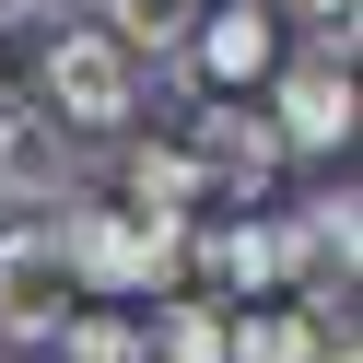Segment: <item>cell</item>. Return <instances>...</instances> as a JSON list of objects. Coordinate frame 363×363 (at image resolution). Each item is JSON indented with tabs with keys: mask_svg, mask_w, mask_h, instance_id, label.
Returning a JSON list of instances; mask_svg holds the SVG:
<instances>
[{
	"mask_svg": "<svg viewBox=\"0 0 363 363\" xmlns=\"http://www.w3.org/2000/svg\"><path fill=\"white\" fill-rule=\"evenodd\" d=\"M188 164L211 176V199H258L269 176H281V129H269V118H246V106H199Z\"/></svg>",
	"mask_w": 363,
	"mask_h": 363,
	"instance_id": "6",
	"label": "cell"
},
{
	"mask_svg": "<svg viewBox=\"0 0 363 363\" xmlns=\"http://www.w3.org/2000/svg\"><path fill=\"white\" fill-rule=\"evenodd\" d=\"M141 363H223V305H199V293L152 305V328H141Z\"/></svg>",
	"mask_w": 363,
	"mask_h": 363,
	"instance_id": "10",
	"label": "cell"
},
{
	"mask_svg": "<svg viewBox=\"0 0 363 363\" xmlns=\"http://www.w3.org/2000/svg\"><path fill=\"white\" fill-rule=\"evenodd\" d=\"M48 340H59V363H141V328H129V316H106V305H94V316L71 305Z\"/></svg>",
	"mask_w": 363,
	"mask_h": 363,
	"instance_id": "13",
	"label": "cell"
},
{
	"mask_svg": "<svg viewBox=\"0 0 363 363\" xmlns=\"http://www.w3.org/2000/svg\"><path fill=\"white\" fill-rule=\"evenodd\" d=\"M223 363H305V305H246V316H223Z\"/></svg>",
	"mask_w": 363,
	"mask_h": 363,
	"instance_id": "11",
	"label": "cell"
},
{
	"mask_svg": "<svg viewBox=\"0 0 363 363\" xmlns=\"http://www.w3.org/2000/svg\"><path fill=\"white\" fill-rule=\"evenodd\" d=\"M48 235H59V258H71L82 293H164L176 269H188L199 223H141V211H118V199H59Z\"/></svg>",
	"mask_w": 363,
	"mask_h": 363,
	"instance_id": "1",
	"label": "cell"
},
{
	"mask_svg": "<svg viewBox=\"0 0 363 363\" xmlns=\"http://www.w3.org/2000/svg\"><path fill=\"white\" fill-rule=\"evenodd\" d=\"M0 211H12V199H0Z\"/></svg>",
	"mask_w": 363,
	"mask_h": 363,
	"instance_id": "15",
	"label": "cell"
},
{
	"mask_svg": "<svg viewBox=\"0 0 363 363\" xmlns=\"http://www.w3.org/2000/svg\"><path fill=\"white\" fill-rule=\"evenodd\" d=\"M188 24H199V0H106V35L118 48H152V59L188 48Z\"/></svg>",
	"mask_w": 363,
	"mask_h": 363,
	"instance_id": "12",
	"label": "cell"
},
{
	"mask_svg": "<svg viewBox=\"0 0 363 363\" xmlns=\"http://www.w3.org/2000/svg\"><path fill=\"white\" fill-rule=\"evenodd\" d=\"M118 211H141V223H199V199H211V176H199L188 164V141H141V152H129V164H118Z\"/></svg>",
	"mask_w": 363,
	"mask_h": 363,
	"instance_id": "8",
	"label": "cell"
},
{
	"mask_svg": "<svg viewBox=\"0 0 363 363\" xmlns=\"http://www.w3.org/2000/svg\"><path fill=\"white\" fill-rule=\"evenodd\" d=\"M71 176H82V141L35 94H0V199H48V211H59Z\"/></svg>",
	"mask_w": 363,
	"mask_h": 363,
	"instance_id": "4",
	"label": "cell"
},
{
	"mask_svg": "<svg viewBox=\"0 0 363 363\" xmlns=\"http://www.w3.org/2000/svg\"><path fill=\"white\" fill-rule=\"evenodd\" d=\"M35 106H48L71 141H118L141 118V48H118L106 24H59L48 71H35Z\"/></svg>",
	"mask_w": 363,
	"mask_h": 363,
	"instance_id": "2",
	"label": "cell"
},
{
	"mask_svg": "<svg viewBox=\"0 0 363 363\" xmlns=\"http://www.w3.org/2000/svg\"><path fill=\"white\" fill-rule=\"evenodd\" d=\"M188 258H211V281H223V293H269V281H293L281 223H199Z\"/></svg>",
	"mask_w": 363,
	"mask_h": 363,
	"instance_id": "9",
	"label": "cell"
},
{
	"mask_svg": "<svg viewBox=\"0 0 363 363\" xmlns=\"http://www.w3.org/2000/svg\"><path fill=\"white\" fill-rule=\"evenodd\" d=\"M71 305H82V281L59 258V235L48 223H0V340H48Z\"/></svg>",
	"mask_w": 363,
	"mask_h": 363,
	"instance_id": "3",
	"label": "cell"
},
{
	"mask_svg": "<svg viewBox=\"0 0 363 363\" xmlns=\"http://www.w3.org/2000/svg\"><path fill=\"white\" fill-rule=\"evenodd\" d=\"M269 12H281V24H316V12H352V0H269Z\"/></svg>",
	"mask_w": 363,
	"mask_h": 363,
	"instance_id": "14",
	"label": "cell"
},
{
	"mask_svg": "<svg viewBox=\"0 0 363 363\" xmlns=\"http://www.w3.org/2000/svg\"><path fill=\"white\" fill-rule=\"evenodd\" d=\"M269 129H281V152H340L352 141V71L305 48L281 71V94H269Z\"/></svg>",
	"mask_w": 363,
	"mask_h": 363,
	"instance_id": "7",
	"label": "cell"
},
{
	"mask_svg": "<svg viewBox=\"0 0 363 363\" xmlns=\"http://www.w3.org/2000/svg\"><path fill=\"white\" fill-rule=\"evenodd\" d=\"M269 59H281V12L269 0H199V24H188V71L199 82H269Z\"/></svg>",
	"mask_w": 363,
	"mask_h": 363,
	"instance_id": "5",
	"label": "cell"
}]
</instances>
